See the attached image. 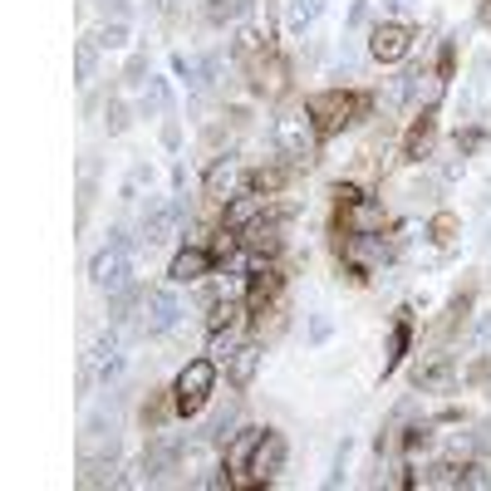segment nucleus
Instances as JSON below:
<instances>
[{
  "label": "nucleus",
  "mask_w": 491,
  "mask_h": 491,
  "mask_svg": "<svg viewBox=\"0 0 491 491\" xmlns=\"http://www.w3.org/2000/svg\"><path fill=\"white\" fill-rule=\"evenodd\" d=\"M270 138H276V148L285 152L295 168H310V162H315V143H320V123L310 118V108H285V113L276 118Z\"/></svg>",
  "instance_id": "nucleus-1"
},
{
  "label": "nucleus",
  "mask_w": 491,
  "mask_h": 491,
  "mask_svg": "<svg viewBox=\"0 0 491 491\" xmlns=\"http://www.w3.org/2000/svg\"><path fill=\"white\" fill-rule=\"evenodd\" d=\"M216 369H222L216 359H192L177 374V384H172V403H177L182 417H192V413L207 408V398H212V388H216Z\"/></svg>",
  "instance_id": "nucleus-2"
},
{
  "label": "nucleus",
  "mask_w": 491,
  "mask_h": 491,
  "mask_svg": "<svg viewBox=\"0 0 491 491\" xmlns=\"http://www.w3.org/2000/svg\"><path fill=\"white\" fill-rule=\"evenodd\" d=\"M177 320H182V305H177L172 290H143V305H138V334L143 339L168 334Z\"/></svg>",
  "instance_id": "nucleus-3"
},
{
  "label": "nucleus",
  "mask_w": 491,
  "mask_h": 491,
  "mask_svg": "<svg viewBox=\"0 0 491 491\" xmlns=\"http://www.w3.org/2000/svg\"><path fill=\"white\" fill-rule=\"evenodd\" d=\"M305 108H310V118L320 123V133H339L354 123V94H344V89H324V94H310L305 98Z\"/></svg>",
  "instance_id": "nucleus-4"
},
{
  "label": "nucleus",
  "mask_w": 491,
  "mask_h": 491,
  "mask_svg": "<svg viewBox=\"0 0 491 491\" xmlns=\"http://www.w3.org/2000/svg\"><path fill=\"white\" fill-rule=\"evenodd\" d=\"M89 280H94V290H104V295H118V290L133 285V261L123 256V251H113V246H104V251H94V261H89Z\"/></svg>",
  "instance_id": "nucleus-5"
},
{
  "label": "nucleus",
  "mask_w": 491,
  "mask_h": 491,
  "mask_svg": "<svg viewBox=\"0 0 491 491\" xmlns=\"http://www.w3.org/2000/svg\"><path fill=\"white\" fill-rule=\"evenodd\" d=\"M408 50H413V30H408V25L378 20L374 30H369V59H378V65H398Z\"/></svg>",
  "instance_id": "nucleus-6"
},
{
  "label": "nucleus",
  "mask_w": 491,
  "mask_h": 491,
  "mask_svg": "<svg viewBox=\"0 0 491 491\" xmlns=\"http://www.w3.org/2000/svg\"><path fill=\"white\" fill-rule=\"evenodd\" d=\"M202 187H207V197H212V202H222V207H226L231 197H241L246 187H251V182H246V172L236 168L231 158H216L212 168H207V182H202Z\"/></svg>",
  "instance_id": "nucleus-7"
},
{
  "label": "nucleus",
  "mask_w": 491,
  "mask_h": 491,
  "mask_svg": "<svg viewBox=\"0 0 491 491\" xmlns=\"http://www.w3.org/2000/svg\"><path fill=\"white\" fill-rule=\"evenodd\" d=\"M207 276H212V251H202V246H182L168 266L172 285H202Z\"/></svg>",
  "instance_id": "nucleus-8"
},
{
  "label": "nucleus",
  "mask_w": 491,
  "mask_h": 491,
  "mask_svg": "<svg viewBox=\"0 0 491 491\" xmlns=\"http://www.w3.org/2000/svg\"><path fill=\"white\" fill-rule=\"evenodd\" d=\"M84 363L94 369V378H98L104 388L123 378V349H118V339H113V334H104V339H98L94 349L84 354Z\"/></svg>",
  "instance_id": "nucleus-9"
},
{
  "label": "nucleus",
  "mask_w": 491,
  "mask_h": 491,
  "mask_svg": "<svg viewBox=\"0 0 491 491\" xmlns=\"http://www.w3.org/2000/svg\"><path fill=\"white\" fill-rule=\"evenodd\" d=\"M256 216H266V192H261V187H246L241 197H231V202H226L222 226H226V231H246Z\"/></svg>",
  "instance_id": "nucleus-10"
},
{
  "label": "nucleus",
  "mask_w": 491,
  "mask_h": 491,
  "mask_svg": "<svg viewBox=\"0 0 491 491\" xmlns=\"http://www.w3.org/2000/svg\"><path fill=\"white\" fill-rule=\"evenodd\" d=\"M261 442H266V427H236V438L226 442V472H251Z\"/></svg>",
  "instance_id": "nucleus-11"
},
{
  "label": "nucleus",
  "mask_w": 491,
  "mask_h": 491,
  "mask_svg": "<svg viewBox=\"0 0 491 491\" xmlns=\"http://www.w3.org/2000/svg\"><path fill=\"white\" fill-rule=\"evenodd\" d=\"M285 472V438L280 433H266V442L256 448V457H251V477L256 481H270Z\"/></svg>",
  "instance_id": "nucleus-12"
},
{
  "label": "nucleus",
  "mask_w": 491,
  "mask_h": 491,
  "mask_svg": "<svg viewBox=\"0 0 491 491\" xmlns=\"http://www.w3.org/2000/svg\"><path fill=\"white\" fill-rule=\"evenodd\" d=\"M344 222H349V236H378L384 231V202H374V197H354Z\"/></svg>",
  "instance_id": "nucleus-13"
},
{
  "label": "nucleus",
  "mask_w": 491,
  "mask_h": 491,
  "mask_svg": "<svg viewBox=\"0 0 491 491\" xmlns=\"http://www.w3.org/2000/svg\"><path fill=\"white\" fill-rule=\"evenodd\" d=\"M241 246L251 251V256H276L280 251V222H270V216H256V222L241 231Z\"/></svg>",
  "instance_id": "nucleus-14"
},
{
  "label": "nucleus",
  "mask_w": 491,
  "mask_h": 491,
  "mask_svg": "<svg viewBox=\"0 0 491 491\" xmlns=\"http://www.w3.org/2000/svg\"><path fill=\"white\" fill-rule=\"evenodd\" d=\"M324 11H330V0H285V30L295 35V40H305V30H310Z\"/></svg>",
  "instance_id": "nucleus-15"
},
{
  "label": "nucleus",
  "mask_w": 491,
  "mask_h": 491,
  "mask_svg": "<svg viewBox=\"0 0 491 491\" xmlns=\"http://www.w3.org/2000/svg\"><path fill=\"white\" fill-rule=\"evenodd\" d=\"M442 94V79L433 74V69H413V74H403V104H433V98Z\"/></svg>",
  "instance_id": "nucleus-16"
},
{
  "label": "nucleus",
  "mask_w": 491,
  "mask_h": 491,
  "mask_svg": "<svg viewBox=\"0 0 491 491\" xmlns=\"http://www.w3.org/2000/svg\"><path fill=\"white\" fill-rule=\"evenodd\" d=\"M261 344H241V349L231 354V363H226V374H231V384L236 388H251V378H256V369H261Z\"/></svg>",
  "instance_id": "nucleus-17"
},
{
  "label": "nucleus",
  "mask_w": 491,
  "mask_h": 491,
  "mask_svg": "<svg viewBox=\"0 0 491 491\" xmlns=\"http://www.w3.org/2000/svg\"><path fill=\"white\" fill-rule=\"evenodd\" d=\"M251 11H256V0H207L202 5V15H207V25H231V20H251Z\"/></svg>",
  "instance_id": "nucleus-18"
},
{
  "label": "nucleus",
  "mask_w": 491,
  "mask_h": 491,
  "mask_svg": "<svg viewBox=\"0 0 491 491\" xmlns=\"http://www.w3.org/2000/svg\"><path fill=\"white\" fill-rule=\"evenodd\" d=\"M158 113H172V89L168 79H148L138 94V118H158Z\"/></svg>",
  "instance_id": "nucleus-19"
},
{
  "label": "nucleus",
  "mask_w": 491,
  "mask_h": 491,
  "mask_svg": "<svg viewBox=\"0 0 491 491\" xmlns=\"http://www.w3.org/2000/svg\"><path fill=\"white\" fill-rule=\"evenodd\" d=\"M94 74H98V40L84 35V40L74 44V84H89Z\"/></svg>",
  "instance_id": "nucleus-20"
},
{
  "label": "nucleus",
  "mask_w": 491,
  "mask_h": 491,
  "mask_svg": "<svg viewBox=\"0 0 491 491\" xmlns=\"http://www.w3.org/2000/svg\"><path fill=\"white\" fill-rule=\"evenodd\" d=\"M280 89H285V65H280V59H261L256 65V94L276 98Z\"/></svg>",
  "instance_id": "nucleus-21"
},
{
  "label": "nucleus",
  "mask_w": 491,
  "mask_h": 491,
  "mask_svg": "<svg viewBox=\"0 0 491 491\" xmlns=\"http://www.w3.org/2000/svg\"><path fill=\"white\" fill-rule=\"evenodd\" d=\"M94 40H98V50H123V44H129V20H123V15H108Z\"/></svg>",
  "instance_id": "nucleus-22"
},
{
  "label": "nucleus",
  "mask_w": 491,
  "mask_h": 491,
  "mask_svg": "<svg viewBox=\"0 0 491 491\" xmlns=\"http://www.w3.org/2000/svg\"><path fill=\"white\" fill-rule=\"evenodd\" d=\"M133 113H138V108H129L123 98H104V129H108V138H118V133L129 129Z\"/></svg>",
  "instance_id": "nucleus-23"
},
{
  "label": "nucleus",
  "mask_w": 491,
  "mask_h": 491,
  "mask_svg": "<svg viewBox=\"0 0 491 491\" xmlns=\"http://www.w3.org/2000/svg\"><path fill=\"white\" fill-rule=\"evenodd\" d=\"M207 438H212V442H222V448L236 438V403L216 408V413H212V423H207Z\"/></svg>",
  "instance_id": "nucleus-24"
},
{
  "label": "nucleus",
  "mask_w": 491,
  "mask_h": 491,
  "mask_svg": "<svg viewBox=\"0 0 491 491\" xmlns=\"http://www.w3.org/2000/svg\"><path fill=\"white\" fill-rule=\"evenodd\" d=\"M433 138H438V133H433V118H423V123H417V129L408 133V158L423 162L427 152H433Z\"/></svg>",
  "instance_id": "nucleus-25"
},
{
  "label": "nucleus",
  "mask_w": 491,
  "mask_h": 491,
  "mask_svg": "<svg viewBox=\"0 0 491 491\" xmlns=\"http://www.w3.org/2000/svg\"><path fill=\"white\" fill-rule=\"evenodd\" d=\"M148 182H152V168H148V162H133L129 177H123V192H118V197H123V202H138Z\"/></svg>",
  "instance_id": "nucleus-26"
},
{
  "label": "nucleus",
  "mask_w": 491,
  "mask_h": 491,
  "mask_svg": "<svg viewBox=\"0 0 491 491\" xmlns=\"http://www.w3.org/2000/svg\"><path fill=\"white\" fill-rule=\"evenodd\" d=\"M417 481H423V487H462V472L452 467V462H438V467H427Z\"/></svg>",
  "instance_id": "nucleus-27"
},
{
  "label": "nucleus",
  "mask_w": 491,
  "mask_h": 491,
  "mask_svg": "<svg viewBox=\"0 0 491 491\" xmlns=\"http://www.w3.org/2000/svg\"><path fill=\"white\" fill-rule=\"evenodd\" d=\"M236 349H241V339H236L231 330H212V359L222 363V369L231 363V354H236Z\"/></svg>",
  "instance_id": "nucleus-28"
},
{
  "label": "nucleus",
  "mask_w": 491,
  "mask_h": 491,
  "mask_svg": "<svg viewBox=\"0 0 491 491\" xmlns=\"http://www.w3.org/2000/svg\"><path fill=\"white\" fill-rule=\"evenodd\" d=\"M403 349H408V320H398L394 324V334H388V354H384V374L394 369L398 359H403Z\"/></svg>",
  "instance_id": "nucleus-29"
},
{
  "label": "nucleus",
  "mask_w": 491,
  "mask_h": 491,
  "mask_svg": "<svg viewBox=\"0 0 491 491\" xmlns=\"http://www.w3.org/2000/svg\"><path fill=\"white\" fill-rule=\"evenodd\" d=\"M487 84H491V50H477L472 54V94H481Z\"/></svg>",
  "instance_id": "nucleus-30"
},
{
  "label": "nucleus",
  "mask_w": 491,
  "mask_h": 491,
  "mask_svg": "<svg viewBox=\"0 0 491 491\" xmlns=\"http://www.w3.org/2000/svg\"><path fill=\"white\" fill-rule=\"evenodd\" d=\"M408 207H433V197H438V182L423 177V182H408Z\"/></svg>",
  "instance_id": "nucleus-31"
},
{
  "label": "nucleus",
  "mask_w": 491,
  "mask_h": 491,
  "mask_svg": "<svg viewBox=\"0 0 491 491\" xmlns=\"http://www.w3.org/2000/svg\"><path fill=\"white\" fill-rule=\"evenodd\" d=\"M261 44H266L261 30L251 20H241V30H236V54H261Z\"/></svg>",
  "instance_id": "nucleus-32"
},
{
  "label": "nucleus",
  "mask_w": 491,
  "mask_h": 491,
  "mask_svg": "<svg viewBox=\"0 0 491 491\" xmlns=\"http://www.w3.org/2000/svg\"><path fill=\"white\" fill-rule=\"evenodd\" d=\"M349 30H374V5L369 0H354L349 5Z\"/></svg>",
  "instance_id": "nucleus-33"
},
{
  "label": "nucleus",
  "mask_w": 491,
  "mask_h": 491,
  "mask_svg": "<svg viewBox=\"0 0 491 491\" xmlns=\"http://www.w3.org/2000/svg\"><path fill=\"white\" fill-rule=\"evenodd\" d=\"M467 344H472V349H491V310H487V315H477V324H472Z\"/></svg>",
  "instance_id": "nucleus-34"
},
{
  "label": "nucleus",
  "mask_w": 491,
  "mask_h": 491,
  "mask_svg": "<svg viewBox=\"0 0 491 491\" xmlns=\"http://www.w3.org/2000/svg\"><path fill=\"white\" fill-rule=\"evenodd\" d=\"M148 79H152V74H148V54H133L129 69H123V84H138V89H143Z\"/></svg>",
  "instance_id": "nucleus-35"
},
{
  "label": "nucleus",
  "mask_w": 491,
  "mask_h": 491,
  "mask_svg": "<svg viewBox=\"0 0 491 491\" xmlns=\"http://www.w3.org/2000/svg\"><path fill=\"white\" fill-rule=\"evenodd\" d=\"M158 138H162V148H168V152H177L182 148V123H177V118H162V133H158Z\"/></svg>",
  "instance_id": "nucleus-36"
},
{
  "label": "nucleus",
  "mask_w": 491,
  "mask_h": 491,
  "mask_svg": "<svg viewBox=\"0 0 491 491\" xmlns=\"http://www.w3.org/2000/svg\"><path fill=\"white\" fill-rule=\"evenodd\" d=\"M349 452H354V442L344 438V442H339V452H334V472H330V487H339V481H344V472H349Z\"/></svg>",
  "instance_id": "nucleus-37"
},
{
  "label": "nucleus",
  "mask_w": 491,
  "mask_h": 491,
  "mask_svg": "<svg viewBox=\"0 0 491 491\" xmlns=\"http://www.w3.org/2000/svg\"><path fill=\"white\" fill-rule=\"evenodd\" d=\"M108 246L129 256V251H133V231H129V226H108Z\"/></svg>",
  "instance_id": "nucleus-38"
},
{
  "label": "nucleus",
  "mask_w": 491,
  "mask_h": 491,
  "mask_svg": "<svg viewBox=\"0 0 491 491\" xmlns=\"http://www.w3.org/2000/svg\"><path fill=\"white\" fill-rule=\"evenodd\" d=\"M334 334V324H330V315H315L310 320V344H324Z\"/></svg>",
  "instance_id": "nucleus-39"
},
{
  "label": "nucleus",
  "mask_w": 491,
  "mask_h": 491,
  "mask_svg": "<svg viewBox=\"0 0 491 491\" xmlns=\"http://www.w3.org/2000/svg\"><path fill=\"white\" fill-rule=\"evenodd\" d=\"M79 177H98V152H84V158H79Z\"/></svg>",
  "instance_id": "nucleus-40"
},
{
  "label": "nucleus",
  "mask_w": 491,
  "mask_h": 491,
  "mask_svg": "<svg viewBox=\"0 0 491 491\" xmlns=\"http://www.w3.org/2000/svg\"><path fill=\"white\" fill-rule=\"evenodd\" d=\"M94 5L104 11V20H108V15H123V11H129V0H94Z\"/></svg>",
  "instance_id": "nucleus-41"
},
{
  "label": "nucleus",
  "mask_w": 491,
  "mask_h": 491,
  "mask_svg": "<svg viewBox=\"0 0 491 491\" xmlns=\"http://www.w3.org/2000/svg\"><path fill=\"white\" fill-rule=\"evenodd\" d=\"M452 226H457V222H452V216H438V222H433V231H438V241H452Z\"/></svg>",
  "instance_id": "nucleus-42"
},
{
  "label": "nucleus",
  "mask_w": 491,
  "mask_h": 491,
  "mask_svg": "<svg viewBox=\"0 0 491 491\" xmlns=\"http://www.w3.org/2000/svg\"><path fill=\"white\" fill-rule=\"evenodd\" d=\"M172 5H177V0H172Z\"/></svg>",
  "instance_id": "nucleus-43"
}]
</instances>
